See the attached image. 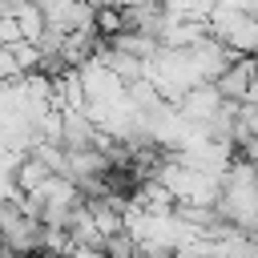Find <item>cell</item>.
<instances>
[{
	"mask_svg": "<svg viewBox=\"0 0 258 258\" xmlns=\"http://www.w3.org/2000/svg\"><path fill=\"white\" fill-rule=\"evenodd\" d=\"M77 69V77H81V93H85V101H117L121 93H125V81L101 60V56H89V60H81V64H73Z\"/></svg>",
	"mask_w": 258,
	"mask_h": 258,
	"instance_id": "obj_1",
	"label": "cell"
},
{
	"mask_svg": "<svg viewBox=\"0 0 258 258\" xmlns=\"http://www.w3.org/2000/svg\"><path fill=\"white\" fill-rule=\"evenodd\" d=\"M60 113V129H56V145L60 149H89V145H101V125L81 109V105H69V109H56Z\"/></svg>",
	"mask_w": 258,
	"mask_h": 258,
	"instance_id": "obj_2",
	"label": "cell"
},
{
	"mask_svg": "<svg viewBox=\"0 0 258 258\" xmlns=\"http://www.w3.org/2000/svg\"><path fill=\"white\" fill-rule=\"evenodd\" d=\"M218 105H222V93H218L214 81H194L189 89H181V93L173 97V109H177L189 125H206Z\"/></svg>",
	"mask_w": 258,
	"mask_h": 258,
	"instance_id": "obj_3",
	"label": "cell"
},
{
	"mask_svg": "<svg viewBox=\"0 0 258 258\" xmlns=\"http://www.w3.org/2000/svg\"><path fill=\"white\" fill-rule=\"evenodd\" d=\"M238 52H230L218 36H210V32H202L194 44H189V60H194V69H198V77L202 81H218V73L234 60Z\"/></svg>",
	"mask_w": 258,
	"mask_h": 258,
	"instance_id": "obj_4",
	"label": "cell"
},
{
	"mask_svg": "<svg viewBox=\"0 0 258 258\" xmlns=\"http://www.w3.org/2000/svg\"><path fill=\"white\" fill-rule=\"evenodd\" d=\"M258 73V64H254V56L250 52H238L222 73H218V93L222 97H230V101H242V93H246V85H250V77Z\"/></svg>",
	"mask_w": 258,
	"mask_h": 258,
	"instance_id": "obj_5",
	"label": "cell"
},
{
	"mask_svg": "<svg viewBox=\"0 0 258 258\" xmlns=\"http://www.w3.org/2000/svg\"><path fill=\"white\" fill-rule=\"evenodd\" d=\"M93 56H101L125 85L129 81H137V77H145V60L141 56H133V52H121V48H109V44H101V52H93Z\"/></svg>",
	"mask_w": 258,
	"mask_h": 258,
	"instance_id": "obj_6",
	"label": "cell"
},
{
	"mask_svg": "<svg viewBox=\"0 0 258 258\" xmlns=\"http://www.w3.org/2000/svg\"><path fill=\"white\" fill-rule=\"evenodd\" d=\"M48 177V165L32 153V149H24L20 157H16V165H12V185L24 194V189H32V185H40Z\"/></svg>",
	"mask_w": 258,
	"mask_h": 258,
	"instance_id": "obj_7",
	"label": "cell"
},
{
	"mask_svg": "<svg viewBox=\"0 0 258 258\" xmlns=\"http://www.w3.org/2000/svg\"><path fill=\"white\" fill-rule=\"evenodd\" d=\"M12 20H16V28H20V36H24V40H36V32L44 28V12H40V4H36V0H24V4L12 12Z\"/></svg>",
	"mask_w": 258,
	"mask_h": 258,
	"instance_id": "obj_8",
	"label": "cell"
},
{
	"mask_svg": "<svg viewBox=\"0 0 258 258\" xmlns=\"http://www.w3.org/2000/svg\"><path fill=\"white\" fill-rule=\"evenodd\" d=\"M101 254H117V258H129V254H137V238L121 226V230H113V234H105L101 238Z\"/></svg>",
	"mask_w": 258,
	"mask_h": 258,
	"instance_id": "obj_9",
	"label": "cell"
},
{
	"mask_svg": "<svg viewBox=\"0 0 258 258\" xmlns=\"http://www.w3.org/2000/svg\"><path fill=\"white\" fill-rule=\"evenodd\" d=\"M8 52H12V60H16V69H20V73H32V69H36V60H40L36 44H32V40H24V36H20V40H12V44H8Z\"/></svg>",
	"mask_w": 258,
	"mask_h": 258,
	"instance_id": "obj_10",
	"label": "cell"
},
{
	"mask_svg": "<svg viewBox=\"0 0 258 258\" xmlns=\"http://www.w3.org/2000/svg\"><path fill=\"white\" fill-rule=\"evenodd\" d=\"M234 125L258 137V105H242V101H238V117H234Z\"/></svg>",
	"mask_w": 258,
	"mask_h": 258,
	"instance_id": "obj_11",
	"label": "cell"
},
{
	"mask_svg": "<svg viewBox=\"0 0 258 258\" xmlns=\"http://www.w3.org/2000/svg\"><path fill=\"white\" fill-rule=\"evenodd\" d=\"M242 105H258V73L250 77V85H246V93H242Z\"/></svg>",
	"mask_w": 258,
	"mask_h": 258,
	"instance_id": "obj_12",
	"label": "cell"
},
{
	"mask_svg": "<svg viewBox=\"0 0 258 258\" xmlns=\"http://www.w3.org/2000/svg\"><path fill=\"white\" fill-rule=\"evenodd\" d=\"M105 4H113V8H121V4H133V0H105Z\"/></svg>",
	"mask_w": 258,
	"mask_h": 258,
	"instance_id": "obj_13",
	"label": "cell"
}]
</instances>
